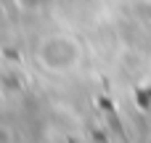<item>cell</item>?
I'll list each match as a JSON object with an SVG mask.
<instances>
[{
  "mask_svg": "<svg viewBox=\"0 0 151 143\" xmlns=\"http://www.w3.org/2000/svg\"><path fill=\"white\" fill-rule=\"evenodd\" d=\"M35 58L40 61V66L45 72L66 74V72L77 69V64L82 61V48L69 34L56 32V34H48L40 40V45L35 48Z\"/></svg>",
  "mask_w": 151,
  "mask_h": 143,
  "instance_id": "cell-1",
  "label": "cell"
}]
</instances>
